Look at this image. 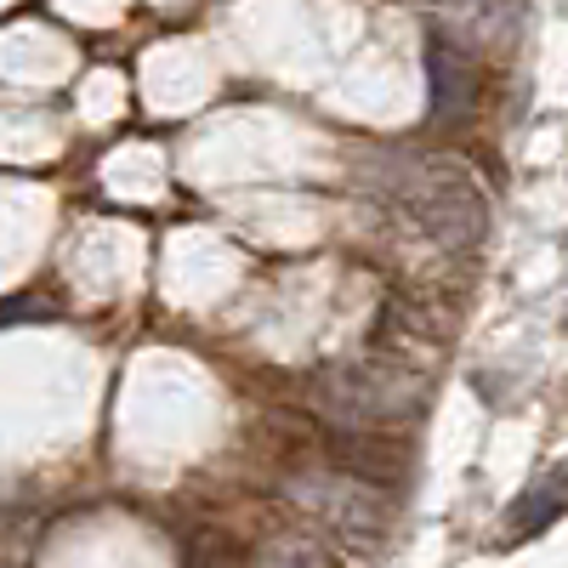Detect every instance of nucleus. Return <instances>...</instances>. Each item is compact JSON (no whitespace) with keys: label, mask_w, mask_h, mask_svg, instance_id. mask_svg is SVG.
<instances>
[{"label":"nucleus","mask_w":568,"mask_h":568,"mask_svg":"<svg viewBox=\"0 0 568 568\" xmlns=\"http://www.w3.org/2000/svg\"><path fill=\"white\" fill-rule=\"evenodd\" d=\"M415 216L426 222V233H433L438 245L449 251H466V245H478L484 240V194H478V182H471L460 165H426L420 182H415Z\"/></svg>","instance_id":"obj_2"},{"label":"nucleus","mask_w":568,"mask_h":568,"mask_svg":"<svg viewBox=\"0 0 568 568\" xmlns=\"http://www.w3.org/2000/svg\"><path fill=\"white\" fill-rule=\"evenodd\" d=\"M284 495L347 540H369L387 529V495L353 471H296V478H284Z\"/></svg>","instance_id":"obj_1"},{"label":"nucleus","mask_w":568,"mask_h":568,"mask_svg":"<svg viewBox=\"0 0 568 568\" xmlns=\"http://www.w3.org/2000/svg\"><path fill=\"white\" fill-rule=\"evenodd\" d=\"M324 404L342 420H382L409 404V387H404V375H387L375 364H347L324 382Z\"/></svg>","instance_id":"obj_3"},{"label":"nucleus","mask_w":568,"mask_h":568,"mask_svg":"<svg viewBox=\"0 0 568 568\" xmlns=\"http://www.w3.org/2000/svg\"><path fill=\"white\" fill-rule=\"evenodd\" d=\"M256 568H324V551L313 540H302V535H278V540L262 546Z\"/></svg>","instance_id":"obj_5"},{"label":"nucleus","mask_w":568,"mask_h":568,"mask_svg":"<svg viewBox=\"0 0 568 568\" xmlns=\"http://www.w3.org/2000/svg\"><path fill=\"white\" fill-rule=\"evenodd\" d=\"M426 12H433L455 40H466V45H495V40H506V29H511V18H517L511 0H426Z\"/></svg>","instance_id":"obj_4"}]
</instances>
